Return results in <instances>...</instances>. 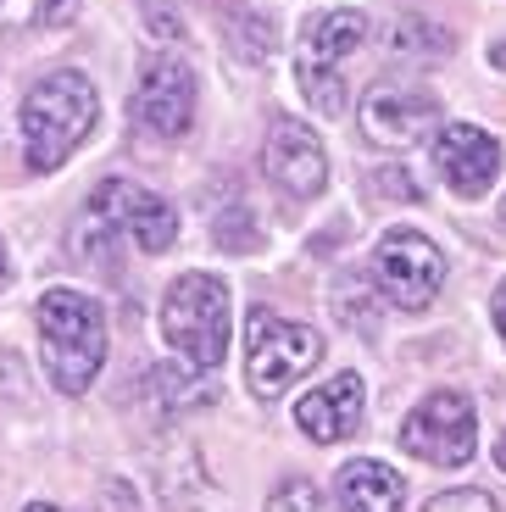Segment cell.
<instances>
[{
  "mask_svg": "<svg viewBox=\"0 0 506 512\" xmlns=\"http://www.w3.org/2000/svg\"><path fill=\"white\" fill-rule=\"evenodd\" d=\"M134 123L156 140H178L195 123V73L178 56H156L145 62L140 84H134Z\"/></svg>",
  "mask_w": 506,
  "mask_h": 512,
  "instance_id": "cell-8",
  "label": "cell"
},
{
  "mask_svg": "<svg viewBox=\"0 0 506 512\" xmlns=\"http://www.w3.org/2000/svg\"><path fill=\"white\" fill-rule=\"evenodd\" d=\"M39 351H45V373L56 390L84 396L106 362L101 301L84 290H45L39 295Z\"/></svg>",
  "mask_w": 506,
  "mask_h": 512,
  "instance_id": "cell-1",
  "label": "cell"
},
{
  "mask_svg": "<svg viewBox=\"0 0 506 512\" xmlns=\"http://www.w3.org/2000/svg\"><path fill=\"white\" fill-rule=\"evenodd\" d=\"M262 162H267V179L279 184L290 201H312V195H323V184H329L323 140H317L301 117H284V112L273 117L267 145H262Z\"/></svg>",
  "mask_w": 506,
  "mask_h": 512,
  "instance_id": "cell-10",
  "label": "cell"
},
{
  "mask_svg": "<svg viewBox=\"0 0 506 512\" xmlns=\"http://www.w3.org/2000/svg\"><path fill=\"white\" fill-rule=\"evenodd\" d=\"M434 123H440V101L429 90H412V84H384L362 101V134L384 151L418 145Z\"/></svg>",
  "mask_w": 506,
  "mask_h": 512,
  "instance_id": "cell-11",
  "label": "cell"
},
{
  "mask_svg": "<svg viewBox=\"0 0 506 512\" xmlns=\"http://www.w3.org/2000/svg\"><path fill=\"white\" fill-rule=\"evenodd\" d=\"M0 273H6V256H0Z\"/></svg>",
  "mask_w": 506,
  "mask_h": 512,
  "instance_id": "cell-23",
  "label": "cell"
},
{
  "mask_svg": "<svg viewBox=\"0 0 506 512\" xmlns=\"http://www.w3.org/2000/svg\"><path fill=\"white\" fill-rule=\"evenodd\" d=\"M362 401H367L362 379H356V373H334L329 384H317L312 396H301L295 423H301L317 446H334V440L356 435V423H362Z\"/></svg>",
  "mask_w": 506,
  "mask_h": 512,
  "instance_id": "cell-13",
  "label": "cell"
},
{
  "mask_svg": "<svg viewBox=\"0 0 506 512\" xmlns=\"http://www.w3.org/2000/svg\"><path fill=\"white\" fill-rule=\"evenodd\" d=\"M495 468L506 474V429H501V440H495Z\"/></svg>",
  "mask_w": 506,
  "mask_h": 512,
  "instance_id": "cell-21",
  "label": "cell"
},
{
  "mask_svg": "<svg viewBox=\"0 0 506 512\" xmlns=\"http://www.w3.org/2000/svg\"><path fill=\"white\" fill-rule=\"evenodd\" d=\"M101 117V95L84 73H45L23 101V151L34 173H56Z\"/></svg>",
  "mask_w": 506,
  "mask_h": 512,
  "instance_id": "cell-2",
  "label": "cell"
},
{
  "mask_svg": "<svg viewBox=\"0 0 506 512\" xmlns=\"http://www.w3.org/2000/svg\"><path fill=\"white\" fill-rule=\"evenodd\" d=\"M495 329H501V340H506V284L495 290Z\"/></svg>",
  "mask_w": 506,
  "mask_h": 512,
  "instance_id": "cell-20",
  "label": "cell"
},
{
  "mask_svg": "<svg viewBox=\"0 0 506 512\" xmlns=\"http://www.w3.org/2000/svg\"><path fill=\"white\" fill-rule=\"evenodd\" d=\"M434 162H440V179L451 184L462 201H479L495 184V173H501V145L473 123H451V128H440Z\"/></svg>",
  "mask_w": 506,
  "mask_h": 512,
  "instance_id": "cell-12",
  "label": "cell"
},
{
  "mask_svg": "<svg viewBox=\"0 0 506 512\" xmlns=\"http://www.w3.org/2000/svg\"><path fill=\"white\" fill-rule=\"evenodd\" d=\"M212 234H217L223 251H256V245H262V229H256L251 206H228V212H217Z\"/></svg>",
  "mask_w": 506,
  "mask_h": 512,
  "instance_id": "cell-16",
  "label": "cell"
},
{
  "mask_svg": "<svg viewBox=\"0 0 506 512\" xmlns=\"http://www.w3.org/2000/svg\"><path fill=\"white\" fill-rule=\"evenodd\" d=\"M367 45V17L362 12H323L306 23L301 45H295V73H301V95L312 112L340 117L345 112V56Z\"/></svg>",
  "mask_w": 506,
  "mask_h": 512,
  "instance_id": "cell-4",
  "label": "cell"
},
{
  "mask_svg": "<svg viewBox=\"0 0 506 512\" xmlns=\"http://www.w3.org/2000/svg\"><path fill=\"white\" fill-rule=\"evenodd\" d=\"M501 218H506V201H501Z\"/></svg>",
  "mask_w": 506,
  "mask_h": 512,
  "instance_id": "cell-24",
  "label": "cell"
},
{
  "mask_svg": "<svg viewBox=\"0 0 506 512\" xmlns=\"http://www.w3.org/2000/svg\"><path fill=\"white\" fill-rule=\"evenodd\" d=\"M167 346L190 368H217L228 357V290L212 273H184L162 301Z\"/></svg>",
  "mask_w": 506,
  "mask_h": 512,
  "instance_id": "cell-3",
  "label": "cell"
},
{
  "mask_svg": "<svg viewBox=\"0 0 506 512\" xmlns=\"http://www.w3.org/2000/svg\"><path fill=\"white\" fill-rule=\"evenodd\" d=\"M23 512H62V507H45V501H39V507H23Z\"/></svg>",
  "mask_w": 506,
  "mask_h": 512,
  "instance_id": "cell-22",
  "label": "cell"
},
{
  "mask_svg": "<svg viewBox=\"0 0 506 512\" xmlns=\"http://www.w3.org/2000/svg\"><path fill=\"white\" fill-rule=\"evenodd\" d=\"M334 312H340L356 334L379 329V307H373V284H367V273H345L340 290H334Z\"/></svg>",
  "mask_w": 506,
  "mask_h": 512,
  "instance_id": "cell-15",
  "label": "cell"
},
{
  "mask_svg": "<svg viewBox=\"0 0 506 512\" xmlns=\"http://www.w3.org/2000/svg\"><path fill=\"white\" fill-rule=\"evenodd\" d=\"M340 501L345 512H401L406 501V479L390 462H345L340 468Z\"/></svg>",
  "mask_w": 506,
  "mask_h": 512,
  "instance_id": "cell-14",
  "label": "cell"
},
{
  "mask_svg": "<svg viewBox=\"0 0 506 512\" xmlns=\"http://www.w3.org/2000/svg\"><path fill=\"white\" fill-rule=\"evenodd\" d=\"M267 512H323V490L312 479H284L267 501Z\"/></svg>",
  "mask_w": 506,
  "mask_h": 512,
  "instance_id": "cell-17",
  "label": "cell"
},
{
  "mask_svg": "<svg viewBox=\"0 0 506 512\" xmlns=\"http://www.w3.org/2000/svg\"><path fill=\"white\" fill-rule=\"evenodd\" d=\"M317 357H323V340L306 323L251 312V329H245V379H251L256 396L290 390L295 379H306L317 368Z\"/></svg>",
  "mask_w": 506,
  "mask_h": 512,
  "instance_id": "cell-5",
  "label": "cell"
},
{
  "mask_svg": "<svg viewBox=\"0 0 506 512\" xmlns=\"http://www.w3.org/2000/svg\"><path fill=\"white\" fill-rule=\"evenodd\" d=\"M423 28H429V23H412V17L395 23V51H418V45H434V51H440L445 34H423Z\"/></svg>",
  "mask_w": 506,
  "mask_h": 512,
  "instance_id": "cell-19",
  "label": "cell"
},
{
  "mask_svg": "<svg viewBox=\"0 0 506 512\" xmlns=\"http://www.w3.org/2000/svg\"><path fill=\"white\" fill-rule=\"evenodd\" d=\"M373 279H379V290L390 295L395 307L423 312L445 284V256L434 251L429 234L390 229L379 240V251H373Z\"/></svg>",
  "mask_w": 506,
  "mask_h": 512,
  "instance_id": "cell-7",
  "label": "cell"
},
{
  "mask_svg": "<svg viewBox=\"0 0 506 512\" xmlns=\"http://www.w3.org/2000/svg\"><path fill=\"white\" fill-rule=\"evenodd\" d=\"M423 512H501V507H495L490 490H445V496H434Z\"/></svg>",
  "mask_w": 506,
  "mask_h": 512,
  "instance_id": "cell-18",
  "label": "cell"
},
{
  "mask_svg": "<svg viewBox=\"0 0 506 512\" xmlns=\"http://www.w3.org/2000/svg\"><path fill=\"white\" fill-rule=\"evenodd\" d=\"M89 212H95V223H106V229H123L128 240L151 256H162L167 245L178 240L173 206H167L162 195L140 190V184H128V179H106L101 190H95V201H89Z\"/></svg>",
  "mask_w": 506,
  "mask_h": 512,
  "instance_id": "cell-9",
  "label": "cell"
},
{
  "mask_svg": "<svg viewBox=\"0 0 506 512\" xmlns=\"http://www.w3.org/2000/svg\"><path fill=\"white\" fill-rule=\"evenodd\" d=\"M401 446L418 462L434 468H462L479 446V418H473V401L462 390H434L412 407V418L401 423Z\"/></svg>",
  "mask_w": 506,
  "mask_h": 512,
  "instance_id": "cell-6",
  "label": "cell"
}]
</instances>
